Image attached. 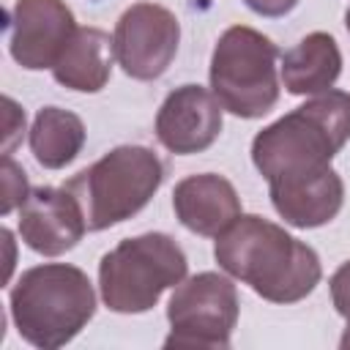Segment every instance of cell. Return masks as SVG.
Instances as JSON below:
<instances>
[{
    "mask_svg": "<svg viewBox=\"0 0 350 350\" xmlns=\"http://www.w3.org/2000/svg\"><path fill=\"white\" fill-rule=\"evenodd\" d=\"M213 257L224 273L271 304L304 301L323 276L320 257L309 243L257 213H241L216 235Z\"/></svg>",
    "mask_w": 350,
    "mask_h": 350,
    "instance_id": "6da1fadb",
    "label": "cell"
},
{
    "mask_svg": "<svg viewBox=\"0 0 350 350\" xmlns=\"http://www.w3.org/2000/svg\"><path fill=\"white\" fill-rule=\"evenodd\" d=\"M347 139L350 93L328 88L257 131L252 161L268 183H279L331 167Z\"/></svg>",
    "mask_w": 350,
    "mask_h": 350,
    "instance_id": "7a4b0ae2",
    "label": "cell"
},
{
    "mask_svg": "<svg viewBox=\"0 0 350 350\" xmlns=\"http://www.w3.org/2000/svg\"><path fill=\"white\" fill-rule=\"evenodd\" d=\"M19 336L41 350L68 345L96 314V290L88 273L68 262L27 268L8 295Z\"/></svg>",
    "mask_w": 350,
    "mask_h": 350,
    "instance_id": "3957f363",
    "label": "cell"
},
{
    "mask_svg": "<svg viewBox=\"0 0 350 350\" xmlns=\"http://www.w3.org/2000/svg\"><path fill=\"white\" fill-rule=\"evenodd\" d=\"M167 175L164 161L145 145H118L63 186L82 205L90 232L115 227L137 216Z\"/></svg>",
    "mask_w": 350,
    "mask_h": 350,
    "instance_id": "277c9868",
    "label": "cell"
},
{
    "mask_svg": "<svg viewBox=\"0 0 350 350\" xmlns=\"http://www.w3.org/2000/svg\"><path fill=\"white\" fill-rule=\"evenodd\" d=\"M189 260L167 232H142L120 241L98 262V290L107 309L139 314L159 304L161 293L178 287Z\"/></svg>",
    "mask_w": 350,
    "mask_h": 350,
    "instance_id": "5b68a950",
    "label": "cell"
},
{
    "mask_svg": "<svg viewBox=\"0 0 350 350\" xmlns=\"http://www.w3.org/2000/svg\"><path fill=\"white\" fill-rule=\"evenodd\" d=\"M279 49L254 27H227L211 55V90L227 112L243 120L262 118L279 101Z\"/></svg>",
    "mask_w": 350,
    "mask_h": 350,
    "instance_id": "8992f818",
    "label": "cell"
},
{
    "mask_svg": "<svg viewBox=\"0 0 350 350\" xmlns=\"http://www.w3.org/2000/svg\"><path fill=\"white\" fill-rule=\"evenodd\" d=\"M238 314L241 301L230 276L216 271L194 273L175 287L167 304V320L172 331L164 345L227 350Z\"/></svg>",
    "mask_w": 350,
    "mask_h": 350,
    "instance_id": "52a82bcc",
    "label": "cell"
},
{
    "mask_svg": "<svg viewBox=\"0 0 350 350\" xmlns=\"http://www.w3.org/2000/svg\"><path fill=\"white\" fill-rule=\"evenodd\" d=\"M115 60L123 74L139 82L159 79L175 60L180 44L178 16L159 3H134L126 8L112 33Z\"/></svg>",
    "mask_w": 350,
    "mask_h": 350,
    "instance_id": "ba28073f",
    "label": "cell"
},
{
    "mask_svg": "<svg viewBox=\"0 0 350 350\" xmlns=\"http://www.w3.org/2000/svg\"><path fill=\"white\" fill-rule=\"evenodd\" d=\"M74 33V11L63 0H16L8 52L27 71L52 68Z\"/></svg>",
    "mask_w": 350,
    "mask_h": 350,
    "instance_id": "9c48e42d",
    "label": "cell"
},
{
    "mask_svg": "<svg viewBox=\"0 0 350 350\" xmlns=\"http://www.w3.org/2000/svg\"><path fill=\"white\" fill-rule=\"evenodd\" d=\"M224 123V107L202 85L175 88L156 112V139L175 156L208 150Z\"/></svg>",
    "mask_w": 350,
    "mask_h": 350,
    "instance_id": "30bf717a",
    "label": "cell"
},
{
    "mask_svg": "<svg viewBox=\"0 0 350 350\" xmlns=\"http://www.w3.org/2000/svg\"><path fill=\"white\" fill-rule=\"evenodd\" d=\"M88 232V221L77 197L63 186H38L30 191L25 205L19 208V235L27 249L44 257H57L71 252L82 235Z\"/></svg>",
    "mask_w": 350,
    "mask_h": 350,
    "instance_id": "8fae6325",
    "label": "cell"
},
{
    "mask_svg": "<svg viewBox=\"0 0 350 350\" xmlns=\"http://www.w3.org/2000/svg\"><path fill=\"white\" fill-rule=\"evenodd\" d=\"M172 208L186 230L216 238L241 216V197L224 175L200 172L175 183Z\"/></svg>",
    "mask_w": 350,
    "mask_h": 350,
    "instance_id": "7c38bea8",
    "label": "cell"
},
{
    "mask_svg": "<svg viewBox=\"0 0 350 350\" xmlns=\"http://www.w3.org/2000/svg\"><path fill=\"white\" fill-rule=\"evenodd\" d=\"M271 202L284 224L298 230H314L336 219L345 202V183L334 167L312 175L268 183Z\"/></svg>",
    "mask_w": 350,
    "mask_h": 350,
    "instance_id": "4fadbf2b",
    "label": "cell"
},
{
    "mask_svg": "<svg viewBox=\"0 0 350 350\" xmlns=\"http://www.w3.org/2000/svg\"><path fill=\"white\" fill-rule=\"evenodd\" d=\"M115 41L101 27H77L63 55L52 66L57 85L77 93H98L112 77Z\"/></svg>",
    "mask_w": 350,
    "mask_h": 350,
    "instance_id": "5bb4252c",
    "label": "cell"
},
{
    "mask_svg": "<svg viewBox=\"0 0 350 350\" xmlns=\"http://www.w3.org/2000/svg\"><path fill=\"white\" fill-rule=\"evenodd\" d=\"M342 74V52L331 33L314 30L282 55V82L293 96H317Z\"/></svg>",
    "mask_w": 350,
    "mask_h": 350,
    "instance_id": "9a60e30c",
    "label": "cell"
},
{
    "mask_svg": "<svg viewBox=\"0 0 350 350\" xmlns=\"http://www.w3.org/2000/svg\"><path fill=\"white\" fill-rule=\"evenodd\" d=\"M85 145V123L71 109L44 107L30 126V150L44 170H63Z\"/></svg>",
    "mask_w": 350,
    "mask_h": 350,
    "instance_id": "2e32d148",
    "label": "cell"
},
{
    "mask_svg": "<svg viewBox=\"0 0 350 350\" xmlns=\"http://www.w3.org/2000/svg\"><path fill=\"white\" fill-rule=\"evenodd\" d=\"M0 183H3V205H0V213L8 216L11 211L22 208L25 200L30 197V183H27V175L25 170L11 159V156H3V164H0Z\"/></svg>",
    "mask_w": 350,
    "mask_h": 350,
    "instance_id": "e0dca14e",
    "label": "cell"
},
{
    "mask_svg": "<svg viewBox=\"0 0 350 350\" xmlns=\"http://www.w3.org/2000/svg\"><path fill=\"white\" fill-rule=\"evenodd\" d=\"M328 287H331L334 309H336V312L350 323V260H347V262H342V265L334 271V276H331Z\"/></svg>",
    "mask_w": 350,
    "mask_h": 350,
    "instance_id": "ac0fdd59",
    "label": "cell"
},
{
    "mask_svg": "<svg viewBox=\"0 0 350 350\" xmlns=\"http://www.w3.org/2000/svg\"><path fill=\"white\" fill-rule=\"evenodd\" d=\"M5 104V148H3V156H11V148L19 137V131H25V112L5 96L3 98Z\"/></svg>",
    "mask_w": 350,
    "mask_h": 350,
    "instance_id": "d6986e66",
    "label": "cell"
},
{
    "mask_svg": "<svg viewBox=\"0 0 350 350\" xmlns=\"http://www.w3.org/2000/svg\"><path fill=\"white\" fill-rule=\"evenodd\" d=\"M254 14H260V16H268V19H276V16H284V14H290L295 5H298V0H243Z\"/></svg>",
    "mask_w": 350,
    "mask_h": 350,
    "instance_id": "ffe728a7",
    "label": "cell"
},
{
    "mask_svg": "<svg viewBox=\"0 0 350 350\" xmlns=\"http://www.w3.org/2000/svg\"><path fill=\"white\" fill-rule=\"evenodd\" d=\"M339 345H342V347H350V323H347V331H345V336H342Z\"/></svg>",
    "mask_w": 350,
    "mask_h": 350,
    "instance_id": "44dd1931",
    "label": "cell"
},
{
    "mask_svg": "<svg viewBox=\"0 0 350 350\" xmlns=\"http://www.w3.org/2000/svg\"><path fill=\"white\" fill-rule=\"evenodd\" d=\"M345 25H347V33H350V8L345 11Z\"/></svg>",
    "mask_w": 350,
    "mask_h": 350,
    "instance_id": "7402d4cb",
    "label": "cell"
}]
</instances>
